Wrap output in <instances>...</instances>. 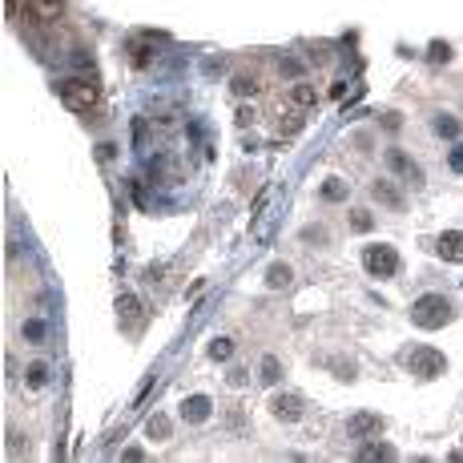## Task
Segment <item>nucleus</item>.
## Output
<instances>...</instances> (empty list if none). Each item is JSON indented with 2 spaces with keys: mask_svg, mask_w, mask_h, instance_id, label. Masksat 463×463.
Wrapping results in <instances>:
<instances>
[{
  "mask_svg": "<svg viewBox=\"0 0 463 463\" xmlns=\"http://www.w3.org/2000/svg\"><path fill=\"white\" fill-rule=\"evenodd\" d=\"M270 415L278 419V423H298V419L306 415V407H303L298 395H286V391H282V395H274L270 399Z\"/></svg>",
  "mask_w": 463,
  "mask_h": 463,
  "instance_id": "obj_9",
  "label": "nucleus"
},
{
  "mask_svg": "<svg viewBox=\"0 0 463 463\" xmlns=\"http://www.w3.org/2000/svg\"><path fill=\"white\" fill-rule=\"evenodd\" d=\"M230 89H234L238 97H254L258 89H262V85H258L254 73H234V77H230Z\"/></svg>",
  "mask_w": 463,
  "mask_h": 463,
  "instance_id": "obj_18",
  "label": "nucleus"
},
{
  "mask_svg": "<svg viewBox=\"0 0 463 463\" xmlns=\"http://www.w3.org/2000/svg\"><path fill=\"white\" fill-rule=\"evenodd\" d=\"M290 278H294V270H290L286 262H274L270 270H266V286H270V290H286Z\"/></svg>",
  "mask_w": 463,
  "mask_h": 463,
  "instance_id": "obj_16",
  "label": "nucleus"
},
{
  "mask_svg": "<svg viewBox=\"0 0 463 463\" xmlns=\"http://www.w3.org/2000/svg\"><path fill=\"white\" fill-rule=\"evenodd\" d=\"M145 435H149L153 443H165V439L174 435V423H170V419L161 415V411H153V415L145 419Z\"/></svg>",
  "mask_w": 463,
  "mask_h": 463,
  "instance_id": "obj_13",
  "label": "nucleus"
},
{
  "mask_svg": "<svg viewBox=\"0 0 463 463\" xmlns=\"http://www.w3.org/2000/svg\"><path fill=\"white\" fill-rule=\"evenodd\" d=\"M153 57H158V53L145 45V41H133V45H129V61L137 64V69H145V64L153 61Z\"/></svg>",
  "mask_w": 463,
  "mask_h": 463,
  "instance_id": "obj_22",
  "label": "nucleus"
},
{
  "mask_svg": "<svg viewBox=\"0 0 463 463\" xmlns=\"http://www.w3.org/2000/svg\"><path fill=\"white\" fill-rule=\"evenodd\" d=\"M371 226H375V218H371V209H351V230H359V234H367Z\"/></svg>",
  "mask_w": 463,
  "mask_h": 463,
  "instance_id": "obj_26",
  "label": "nucleus"
},
{
  "mask_svg": "<svg viewBox=\"0 0 463 463\" xmlns=\"http://www.w3.org/2000/svg\"><path fill=\"white\" fill-rule=\"evenodd\" d=\"M57 97H61L64 109H73V113H89V109L97 105L101 89H97L93 81H85V77H64L61 85H57Z\"/></svg>",
  "mask_w": 463,
  "mask_h": 463,
  "instance_id": "obj_2",
  "label": "nucleus"
},
{
  "mask_svg": "<svg viewBox=\"0 0 463 463\" xmlns=\"http://www.w3.org/2000/svg\"><path fill=\"white\" fill-rule=\"evenodd\" d=\"M258 379L266 387H274L278 379H282V363L274 359V354H262V363H258Z\"/></svg>",
  "mask_w": 463,
  "mask_h": 463,
  "instance_id": "obj_17",
  "label": "nucleus"
},
{
  "mask_svg": "<svg viewBox=\"0 0 463 463\" xmlns=\"http://www.w3.org/2000/svg\"><path fill=\"white\" fill-rule=\"evenodd\" d=\"M407 371L415 379H439L448 371V359H443V351H435V347H415V351L407 354Z\"/></svg>",
  "mask_w": 463,
  "mask_h": 463,
  "instance_id": "obj_4",
  "label": "nucleus"
},
{
  "mask_svg": "<svg viewBox=\"0 0 463 463\" xmlns=\"http://www.w3.org/2000/svg\"><path fill=\"white\" fill-rule=\"evenodd\" d=\"M359 459H395V448L391 443H363Z\"/></svg>",
  "mask_w": 463,
  "mask_h": 463,
  "instance_id": "obj_20",
  "label": "nucleus"
},
{
  "mask_svg": "<svg viewBox=\"0 0 463 463\" xmlns=\"http://www.w3.org/2000/svg\"><path fill=\"white\" fill-rule=\"evenodd\" d=\"M25 383H29V387H45L48 383V363H29V371H25Z\"/></svg>",
  "mask_w": 463,
  "mask_h": 463,
  "instance_id": "obj_24",
  "label": "nucleus"
},
{
  "mask_svg": "<svg viewBox=\"0 0 463 463\" xmlns=\"http://www.w3.org/2000/svg\"><path fill=\"white\" fill-rule=\"evenodd\" d=\"M448 165L455 170V174H463V141H455V149L448 153Z\"/></svg>",
  "mask_w": 463,
  "mask_h": 463,
  "instance_id": "obj_29",
  "label": "nucleus"
},
{
  "mask_svg": "<svg viewBox=\"0 0 463 463\" xmlns=\"http://www.w3.org/2000/svg\"><path fill=\"white\" fill-rule=\"evenodd\" d=\"M290 101H294L298 109H315V105H319V93H315V85L294 81V85H290Z\"/></svg>",
  "mask_w": 463,
  "mask_h": 463,
  "instance_id": "obj_14",
  "label": "nucleus"
},
{
  "mask_svg": "<svg viewBox=\"0 0 463 463\" xmlns=\"http://www.w3.org/2000/svg\"><path fill=\"white\" fill-rule=\"evenodd\" d=\"M278 73H286L290 81H303V64L294 61V57H282V61H278Z\"/></svg>",
  "mask_w": 463,
  "mask_h": 463,
  "instance_id": "obj_27",
  "label": "nucleus"
},
{
  "mask_svg": "<svg viewBox=\"0 0 463 463\" xmlns=\"http://www.w3.org/2000/svg\"><path fill=\"white\" fill-rule=\"evenodd\" d=\"M451 57H455V53H451L448 41H431V45H427V61L431 64H448Z\"/></svg>",
  "mask_w": 463,
  "mask_h": 463,
  "instance_id": "obj_23",
  "label": "nucleus"
},
{
  "mask_svg": "<svg viewBox=\"0 0 463 463\" xmlns=\"http://www.w3.org/2000/svg\"><path fill=\"white\" fill-rule=\"evenodd\" d=\"M371 198H375L379 206L395 209V214H399V209L407 206V198H403V190L395 186V181H391V177H375V181H371Z\"/></svg>",
  "mask_w": 463,
  "mask_h": 463,
  "instance_id": "obj_7",
  "label": "nucleus"
},
{
  "mask_svg": "<svg viewBox=\"0 0 463 463\" xmlns=\"http://www.w3.org/2000/svg\"><path fill=\"white\" fill-rule=\"evenodd\" d=\"M435 250L443 262H463V230H443L439 242H435Z\"/></svg>",
  "mask_w": 463,
  "mask_h": 463,
  "instance_id": "obj_11",
  "label": "nucleus"
},
{
  "mask_svg": "<svg viewBox=\"0 0 463 463\" xmlns=\"http://www.w3.org/2000/svg\"><path fill=\"white\" fill-rule=\"evenodd\" d=\"M278 129H282V133H298V129H303V117H298V113H286V121H282V117H278Z\"/></svg>",
  "mask_w": 463,
  "mask_h": 463,
  "instance_id": "obj_28",
  "label": "nucleus"
},
{
  "mask_svg": "<svg viewBox=\"0 0 463 463\" xmlns=\"http://www.w3.org/2000/svg\"><path fill=\"white\" fill-rule=\"evenodd\" d=\"M387 165H391V174H399L407 186H423V170H419V161H411L403 149H387Z\"/></svg>",
  "mask_w": 463,
  "mask_h": 463,
  "instance_id": "obj_6",
  "label": "nucleus"
},
{
  "mask_svg": "<svg viewBox=\"0 0 463 463\" xmlns=\"http://www.w3.org/2000/svg\"><path fill=\"white\" fill-rule=\"evenodd\" d=\"M435 133H439V137H448V141H455V137H459L463 133V125H459V117H455V113H435Z\"/></svg>",
  "mask_w": 463,
  "mask_h": 463,
  "instance_id": "obj_15",
  "label": "nucleus"
},
{
  "mask_svg": "<svg viewBox=\"0 0 463 463\" xmlns=\"http://www.w3.org/2000/svg\"><path fill=\"white\" fill-rule=\"evenodd\" d=\"M363 270L371 278H395L399 274V250L395 246H387V242H375L363 250Z\"/></svg>",
  "mask_w": 463,
  "mask_h": 463,
  "instance_id": "obj_3",
  "label": "nucleus"
},
{
  "mask_svg": "<svg viewBox=\"0 0 463 463\" xmlns=\"http://www.w3.org/2000/svg\"><path fill=\"white\" fill-rule=\"evenodd\" d=\"M347 431H351L354 439H371V435L383 431V419L379 415H354L351 423H347Z\"/></svg>",
  "mask_w": 463,
  "mask_h": 463,
  "instance_id": "obj_12",
  "label": "nucleus"
},
{
  "mask_svg": "<svg viewBox=\"0 0 463 463\" xmlns=\"http://www.w3.org/2000/svg\"><path fill=\"white\" fill-rule=\"evenodd\" d=\"M322 198H326V202H347V193H351V186H347V181H343V177H326V181H322Z\"/></svg>",
  "mask_w": 463,
  "mask_h": 463,
  "instance_id": "obj_19",
  "label": "nucleus"
},
{
  "mask_svg": "<svg viewBox=\"0 0 463 463\" xmlns=\"http://www.w3.org/2000/svg\"><path fill=\"white\" fill-rule=\"evenodd\" d=\"M383 125L387 129H399V113H383Z\"/></svg>",
  "mask_w": 463,
  "mask_h": 463,
  "instance_id": "obj_32",
  "label": "nucleus"
},
{
  "mask_svg": "<svg viewBox=\"0 0 463 463\" xmlns=\"http://www.w3.org/2000/svg\"><path fill=\"white\" fill-rule=\"evenodd\" d=\"M45 335H48V326L41 319H25L20 322V338H29V343H45Z\"/></svg>",
  "mask_w": 463,
  "mask_h": 463,
  "instance_id": "obj_21",
  "label": "nucleus"
},
{
  "mask_svg": "<svg viewBox=\"0 0 463 463\" xmlns=\"http://www.w3.org/2000/svg\"><path fill=\"white\" fill-rule=\"evenodd\" d=\"M77 69H93V57H85V48H77V57H73Z\"/></svg>",
  "mask_w": 463,
  "mask_h": 463,
  "instance_id": "obj_31",
  "label": "nucleus"
},
{
  "mask_svg": "<svg viewBox=\"0 0 463 463\" xmlns=\"http://www.w3.org/2000/svg\"><path fill=\"white\" fill-rule=\"evenodd\" d=\"M209 415H214V399L209 395H186L181 399V419L186 423H209Z\"/></svg>",
  "mask_w": 463,
  "mask_h": 463,
  "instance_id": "obj_10",
  "label": "nucleus"
},
{
  "mask_svg": "<svg viewBox=\"0 0 463 463\" xmlns=\"http://www.w3.org/2000/svg\"><path fill=\"white\" fill-rule=\"evenodd\" d=\"M149 177L161 186H174V181H181V161L174 153H158V158H149Z\"/></svg>",
  "mask_w": 463,
  "mask_h": 463,
  "instance_id": "obj_8",
  "label": "nucleus"
},
{
  "mask_svg": "<svg viewBox=\"0 0 463 463\" xmlns=\"http://www.w3.org/2000/svg\"><path fill=\"white\" fill-rule=\"evenodd\" d=\"M117 319H121V331L137 335L145 326V303L137 294H121V298H117Z\"/></svg>",
  "mask_w": 463,
  "mask_h": 463,
  "instance_id": "obj_5",
  "label": "nucleus"
},
{
  "mask_svg": "<svg viewBox=\"0 0 463 463\" xmlns=\"http://www.w3.org/2000/svg\"><path fill=\"white\" fill-rule=\"evenodd\" d=\"M254 117H258V113L250 109V105H242V109H238V117H234V121H238V125L246 129V125H254Z\"/></svg>",
  "mask_w": 463,
  "mask_h": 463,
  "instance_id": "obj_30",
  "label": "nucleus"
},
{
  "mask_svg": "<svg viewBox=\"0 0 463 463\" xmlns=\"http://www.w3.org/2000/svg\"><path fill=\"white\" fill-rule=\"evenodd\" d=\"M451 319H455V306H451L448 294H419L415 303H411V322H415L419 331H439Z\"/></svg>",
  "mask_w": 463,
  "mask_h": 463,
  "instance_id": "obj_1",
  "label": "nucleus"
},
{
  "mask_svg": "<svg viewBox=\"0 0 463 463\" xmlns=\"http://www.w3.org/2000/svg\"><path fill=\"white\" fill-rule=\"evenodd\" d=\"M230 354H234V343H230V338H214V343H209V359H214V363H226Z\"/></svg>",
  "mask_w": 463,
  "mask_h": 463,
  "instance_id": "obj_25",
  "label": "nucleus"
}]
</instances>
